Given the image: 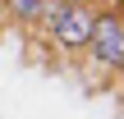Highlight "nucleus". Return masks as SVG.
Wrapping results in <instances>:
<instances>
[{
    "instance_id": "1",
    "label": "nucleus",
    "mask_w": 124,
    "mask_h": 119,
    "mask_svg": "<svg viewBox=\"0 0 124 119\" xmlns=\"http://www.w3.org/2000/svg\"><path fill=\"white\" fill-rule=\"evenodd\" d=\"M46 28H51V37L64 46V50H78V46H87V37H92V23H97V14L83 5V0H46Z\"/></svg>"
},
{
    "instance_id": "2",
    "label": "nucleus",
    "mask_w": 124,
    "mask_h": 119,
    "mask_svg": "<svg viewBox=\"0 0 124 119\" xmlns=\"http://www.w3.org/2000/svg\"><path fill=\"white\" fill-rule=\"evenodd\" d=\"M87 50H92L97 64L124 69V14H97L92 37H87Z\"/></svg>"
},
{
    "instance_id": "3",
    "label": "nucleus",
    "mask_w": 124,
    "mask_h": 119,
    "mask_svg": "<svg viewBox=\"0 0 124 119\" xmlns=\"http://www.w3.org/2000/svg\"><path fill=\"white\" fill-rule=\"evenodd\" d=\"M9 9H14V18H23V23H37L41 14H46V0H5Z\"/></svg>"
}]
</instances>
